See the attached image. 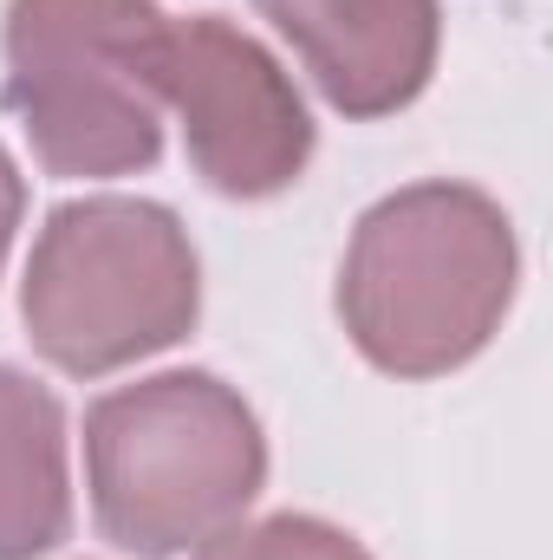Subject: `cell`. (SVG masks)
<instances>
[{"label":"cell","mask_w":553,"mask_h":560,"mask_svg":"<svg viewBox=\"0 0 553 560\" xmlns=\"http://www.w3.org/2000/svg\"><path fill=\"white\" fill-rule=\"evenodd\" d=\"M521 287V242L508 209L430 176L378 196L339 261V326L385 378H443L489 352Z\"/></svg>","instance_id":"1"},{"label":"cell","mask_w":553,"mask_h":560,"mask_svg":"<svg viewBox=\"0 0 553 560\" xmlns=\"http://www.w3.org/2000/svg\"><path fill=\"white\" fill-rule=\"evenodd\" d=\"M261 489L268 430L228 378L202 365L150 372L85 411V495L118 555H189L235 528Z\"/></svg>","instance_id":"2"},{"label":"cell","mask_w":553,"mask_h":560,"mask_svg":"<svg viewBox=\"0 0 553 560\" xmlns=\"http://www.w3.org/2000/svg\"><path fill=\"white\" fill-rule=\"evenodd\" d=\"M20 319L66 378H111L169 352L202 319V261L183 215L150 196L59 202L33 235Z\"/></svg>","instance_id":"3"},{"label":"cell","mask_w":553,"mask_h":560,"mask_svg":"<svg viewBox=\"0 0 553 560\" xmlns=\"http://www.w3.org/2000/svg\"><path fill=\"white\" fill-rule=\"evenodd\" d=\"M156 0H7V112L46 176H138L163 156Z\"/></svg>","instance_id":"4"},{"label":"cell","mask_w":553,"mask_h":560,"mask_svg":"<svg viewBox=\"0 0 553 560\" xmlns=\"http://www.w3.org/2000/svg\"><path fill=\"white\" fill-rule=\"evenodd\" d=\"M156 92L176 112L189 170L228 202L286 196L313 163V112L274 52L222 13L169 20L156 46Z\"/></svg>","instance_id":"5"},{"label":"cell","mask_w":553,"mask_h":560,"mask_svg":"<svg viewBox=\"0 0 553 560\" xmlns=\"http://www.w3.org/2000/svg\"><path fill=\"white\" fill-rule=\"evenodd\" d=\"M293 46L313 92L352 118H391L423 98L443 52V0H255Z\"/></svg>","instance_id":"6"},{"label":"cell","mask_w":553,"mask_h":560,"mask_svg":"<svg viewBox=\"0 0 553 560\" xmlns=\"http://www.w3.org/2000/svg\"><path fill=\"white\" fill-rule=\"evenodd\" d=\"M72 535L66 405L52 385L0 365V560H46Z\"/></svg>","instance_id":"7"},{"label":"cell","mask_w":553,"mask_h":560,"mask_svg":"<svg viewBox=\"0 0 553 560\" xmlns=\"http://www.w3.org/2000/svg\"><path fill=\"white\" fill-rule=\"evenodd\" d=\"M196 560H372V548L326 522V515H299V509H280V515H261V522H235L222 528L215 541H202Z\"/></svg>","instance_id":"8"},{"label":"cell","mask_w":553,"mask_h":560,"mask_svg":"<svg viewBox=\"0 0 553 560\" xmlns=\"http://www.w3.org/2000/svg\"><path fill=\"white\" fill-rule=\"evenodd\" d=\"M20 215H26V176L13 170V156H7V143H0V268H7V255H13Z\"/></svg>","instance_id":"9"}]
</instances>
